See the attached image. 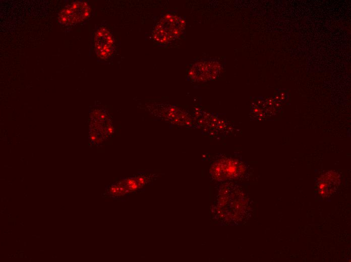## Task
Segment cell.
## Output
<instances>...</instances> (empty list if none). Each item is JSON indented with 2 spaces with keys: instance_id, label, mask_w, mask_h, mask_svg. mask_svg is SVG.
Wrapping results in <instances>:
<instances>
[{
  "instance_id": "3",
  "label": "cell",
  "mask_w": 351,
  "mask_h": 262,
  "mask_svg": "<svg viewBox=\"0 0 351 262\" xmlns=\"http://www.w3.org/2000/svg\"><path fill=\"white\" fill-rule=\"evenodd\" d=\"M94 49L96 55L102 60L112 57L115 50L113 35L105 26L98 27L94 34Z\"/></svg>"
},
{
  "instance_id": "2",
  "label": "cell",
  "mask_w": 351,
  "mask_h": 262,
  "mask_svg": "<svg viewBox=\"0 0 351 262\" xmlns=\"http://www.w3.org/2000/svg\"><path fill=\"white\" fill-rule=\"evenodd\" d=\"M91 9L83 1L73 2L65 7L59 13V22L64 25H72L81 22L90 15Z\"/></svg>"
},
{
  "instance_id": "4",
  "label": "cell",
  "mask_w": 351,
  "mask_h": 262,
  "mask_svg": "<svg viewBox=\"0 0 351 262\" xmlns=\"http://www.w3.org/2000/svg\"><path fill=\"white\" fill-rule=\"evenodd\" d=\"M215 62L210 66V62H199L194 64L191 68L188 76L189 78L194 81H207L215 77L220 71L219 69L214 70V67L219 66Z\"/></svg>"
},
{
  "instance_id": "1",
  "label": "cell",
  "mask_w": 351,
  "mask_h": 262,
  "mask_svg": "<svg viewBox=\"0 0 351 262\" xmlns=\"http://www.w3.org/2000/svg\"><path fill=\"white\" fill-rule=\"evenodd\" d=\"M185 29V22L172 12L162 14L155 26L152 35L158 44L165 46L179 38Z\"/></svg>"
}]
</instances>
